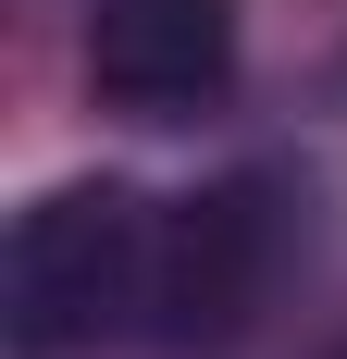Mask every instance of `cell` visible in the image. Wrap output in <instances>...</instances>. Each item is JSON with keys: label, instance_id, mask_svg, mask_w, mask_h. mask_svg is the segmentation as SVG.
I'll return each mask as SVG.
<instances>
[{"label": "cell", "instance_id": "cell-2", "mask_svg": "<svg viewBox=\"0 0 347 359\" xmlns=\"http://www.w3.org/2000/svg\"><path fill=\"white\" fill-rule=\"evenodd\" d=\"M273 260H285V211H273L261 174H223V186H199V198H174L162 211V297H149V334H162V347H223V334L261 310Z\"/></svg>", "mask_w": 347, "mask_h": 359}, {"label": "cell", "instance_id": "cell-3", "mask_svg": "<svg viewBox=\"0 0 347 359\" xmlns=\"http://www.w3.org/2000/svg\"><path fill=\"white\" fill-rule=\"evenodd\" d=\"M236 87V0H100L87 13V100L124 124H199Z\"/></svg>", "mask_w": 347, "mask_h": 359}, {"label": "cell", "instance_id": "cell-1", "mask_svg": "<svg viewBox=\"0 0 347 359\" xmlns=\"http://www.w3.org/2000/svg\"><path fill=\"white\" fill-rule=\"evenodd\" d=\"M0 297H13V334L25 347H87V334H149V297H162V211L137 186H50L13 248H0Z\"/></svg>", "mask_w": 347, "mask_h": 359}]
</instances>
